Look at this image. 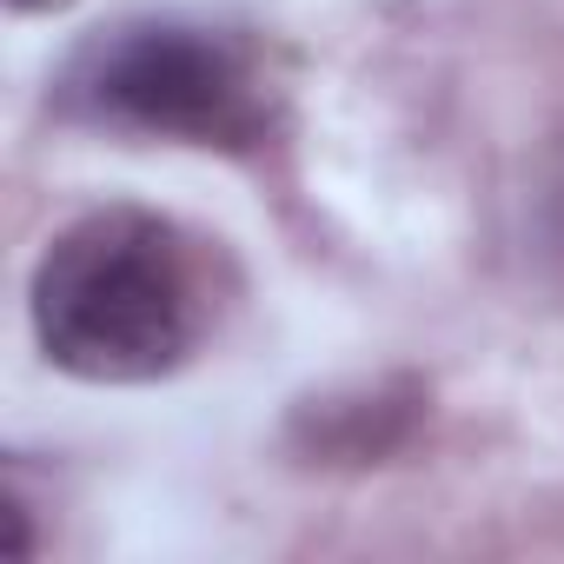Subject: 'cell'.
<instances>
[{
  "mask_svg": "<svg viewBox=\"0 0 564 564\" xmlns=\"http://www.w3.org/2000/svg\"><path fill=\"white\" fill-rule=\"evenodd\" d=\"M239 293L219 239L153 206L67 219L28 286V319L54 372L80 386H160L186 372Z\"/></svg>",
  "mask_w": 564,
  "mask_h": 564,
  "instance_id": "cell-1",
  "label": "cell"
},
{
  "mask_svg": "<svg viewBox=\"0 0 564 564\" xmlns=\"http://www.w3.org/2000/svg\"><path fill=\"white\" fill-rule=\"evenodd\" d=\"M54 113L67 127L173 140L213 153H259L279 133L286 87L265 47L239 28L186 14H133L94 28L54 74Z\"/></svg>",
  "mask_w": 564,
  "mask_h": 564,
  "instance_id": "cell-2",
  "label": "cell"
},
{
  "mask_svg": "<svg viewBox=\"0 0 564 564\" xmlns=\"http://www.w3.org/2000/svg\"><path fill=\"white\" fill-rule=\"evenodd\" d=\"M419 412H425L419 379H379L359 392H326V399H306L293 412V445L313 465H379L386 452H399L412 438Z\"/></svg>",
  "mask_w": 564,
  "mask_h": 564,
  "instance_id": "cell-3",
  "label": "cell"
},
{
  "mask_svg": "<svg viewBox=\"0 0 564 564\" xmlns=\"http://www.w3.org/2000/svg\"><path fill=\"white\" fill-rule=\"evenodd\" d=\"M8 8H14V14H67L74 0H8Z\"/></svg>",
  "mask_w": 564,
  "mask_h": 564,
  "instance_id": "cell-4",
  "label": "cell"
}]
</instances>
